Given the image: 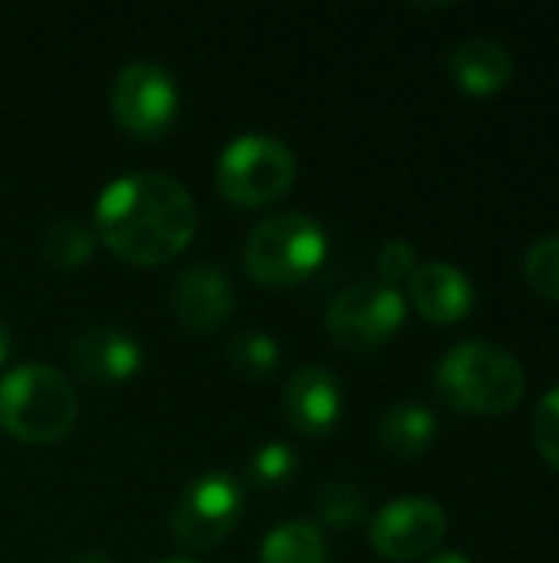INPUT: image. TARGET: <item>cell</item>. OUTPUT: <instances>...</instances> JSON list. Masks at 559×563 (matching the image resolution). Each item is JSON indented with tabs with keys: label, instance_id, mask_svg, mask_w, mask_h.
I'll use <instances>...</instances> for the list:
<instances>
[{
	"label": "cell",
	"instance_id": "obj_1",
	"mask_svg": "<svg viewBox=\"0 0 559 563\" xmlns=\"http://www.w3.org/2000/svg\"><path fill=\"white\" fill-rule=\"evenodd\" d=\"M194 228V198L171 175H122L96 201V231L102 244L135 267L168 264L191 244Z\"/></svg>",
	"mask_w": 559,
	"mask_h": 563
},
{
	"label": "cell",
	"instance_id": "obj_2",
	"mask_svg": "<svg viewBox=\"0 0 559 563\" xmlns=\"http://www.w3.org/2000/svg\"><path fill=\"white\" fill-rule=\"evenodd\" d=\"M435 389L445 406L465 416H504L527 389L524 366L501 346L468 340L451 346L435 366Z\"/></svg>",
	"mask_w": 559,
	"mask_h": 563
},
{
	"label": "cell",
	"instance_id": "obj_3",
	"mask_svg": "<svg viewBox=\"0 0 559 563\" xmlns=\"http://www.w3.org/2000/svg\"><path fill=\"white\" fill-rule=\"evenodd\" d=\"M79 399L63 373L23 363L0 379V429L23 445H53L72 432Z\"/></svg>",
	"mask_w": 559,
	"mask_h": 563
},
{
	"label": "cell",
	"instance_id": "obj_4",
	"mask_svg": "<svg viewBox=\"0 0 559 563\" xmlns=\"http://www.w3.org/2000/svg\"><path fill=\"white\" fill-rule=\"evenodd\" d=\"M323 261H326V231L313 218L297 211L260 221L244 244L247 274L270 290H287L303 284L320 271Z\"/></svg>",
	"mask_w": 559,
	"mask_h": 563
},
{
	"label": "cell",
	"instance_id": "obj_5",
	"mask_svg": "<svg viewBox=\"0 0 559 563\" xmlns=\"http://www.w3.org/2000/svg\"><path fill=\"white\" fill-rule=\"evenodd\" d=\"M293 178V152L270 135H241L221 152L217 162V191L241 208H260L283 198Z\"/></svg>",
	"mask_w": 559,
	"mask_h": 563
},
{
	"label": "cell",
	"instance_id": "obj_6",
	"mask_svg": "<svg viewBox=\"0 0 559 563\" xmlns=\"http://www.w3.org/2000/svg\"><path fill=\"white\" fill-rule=\"evenodd\" d=\"M241 518H244V488L231 472L217 468L198 475L181 492L175 505L171 531L181 548L208 551L217 548L224 538H231Z\"/></svg>",
	"mask_w": 559,
	"mask_h": 563
},
{
	"label": "cell",
	"instance_id": "obj_7",
	"mask_svg": "<svg viewBox=\"0 0 559 563\" xmlns=\"http://www.w3.org/2000/svg\"><path fill=\"white\" fill-rule=\"evenodd\" d=\"M405 323V297L389 284H356L326 310V333L343 350H376Z\"/></svg>",
	"mask_w": 559,
	"mask_h": 563
},
{
	"label": "cell",
	"instance_id": "obj_8",
	"mask_svg": "<svg viewBox=\"0 0 559 563\" xmlns=\"http://www.w3.org/2000/svg\"><path fill=\"white\" fill-rule=\"evenodd\" d=\"M112 115L135 139H158L178 115V86L158 63H128L112 82Z\"/></svg>",
	"mask_w": 559,
	"mask_h": 563
},
{
	"label": "cell",
	"instance_id": "obj_9",
	"mask_svg": "<svg viewBox=\"0 0 559 563\" xmlns=\"http://www.w3.org/2000/svg\"><path fill=\"white\" fill-rule=\"evenodd\" d=\"M445 534H448V515L432 498L412 495V498H399L385 505L372 518L369 544L385 561L405 563L438 551Z\"/></svg>",
	"mask_w": 559,
	"mask_h": 563
},
{
	"label": "cell",
	"instance_id": "obj_10",
	"mask_svg": "<svg viewBox=\"0 0 559 563\" xmlns=\"http://www.w3.org/2000/svg\"><path fill=\"white\" fill-rule=\"evenodd\" d=\"M283 412L297 432H303L310 439L329 435L343 416V389H339L336 376L323 366L297 369V376L287 383Z\"/></svg>",
	"mask_w": 559,
	"mask_h": 563
},
{
	"label": "cell",
	"instance_id": "obj_11",
	"mask_svg": "<svg viewBox=\"0 0 559 563\" xmlns=\"http://www.w3.org/2000/svg\"><path fill=\"white\" fill-rule=\"evenodd\" d=\"M175 313L191 333H214L234 313V290L214 264L188 267L175 284Z\"/></svg>",
	"mask_w": 559,
	"mask_h": 563
},
{
	"label": "cell",
	"instance_id": "obj_12",
	"mask_svg": "<svg viewBox=\"0 0 559 563\" xmlns=\"http://www.w3.org/2000/svg\"><path fill=\"white\" fill-rule=\"evenodd\" d=\"M72 369L92 386H119L142 369V346L122 330H89L72 343Z\"/></svg>",
	"mask_w": 559,
	"mask_h": 563
},
{
	"label": "cell",
	"instance_id": "obj_13",
	"mask_svg": "<svg viewBox=\"0 0 559 563\" xmlns=\"http://www.w3.org/2000/svg\"><path fill=\"white\" fill-rule=\"evenodd\" d=\"M412 303L415 310L432 320V323H458L471 313L474 307V287L471 280L445 264V261H432V264H422L412 277Z\"/></svg>",
	"mask_w": 559,
	"mask_h": 563
},
{
	"label": "cell",
	"instance_id": "obj_14",
	"mask_svg": "<svg viewBox=\"0 0 559 563\" xmlns=\"http://www.w3.org/2000/svg\"><path fill=\"white\" fill-rule=\"evenodd\" d=\"M448 66H451L455 86L465 89L468 96H494L514 76L511 53L497 40H488V36H471L458 43Z\"/></svg>",
	"mask_w": 559,
	"mask_h": 563
},
{
	"label": "cell",
	"instance_id": "obj_15",
	"mask_svg": "<svg viewBox=\"0 0 559 563\" xmlns=\"http://www.w3.org/2000/svg\"><path fill=\"white\" fill-rule=\"evenodd\" d=\"M438 435V422L432 416V409L418 406V402H402L395 406L382 426H379V442L389 455L395 459H418L432 449Z\"/></svg>",
	"mask_w": 559,
	"mask_h": 563
},
{
	"label": "cell",
	"instance_id": "obj_16",
	"mask_svg": "<svg viewBox=\"0 0 559 563\" xmlns=\"http://www.w3.org/2000/svg\"><path fill=\"white\" fill-rule=\"evenodd\" d=\"M260 563H326V538L313 521H283L277 525L264 544Z\"/></svg>",
	"mask_w": 559,
	"mask_h": 563
},
{
	"label": "cell",
	"instance_id": "obj_17",
	"mask_svg": "<svg viewBox=\"0 0 559 563\" xmlns=\"http://www.w3.org/2000/svg\"><path fill=\"white\" fill-rule=\"evenodd\" d=\"M96 238L86 224L79 221H56L43 231L40 238V254L49 267L56 271H76L92 261Z\"/></svg>",
	"mask_w": 559,
	"mask_h": 563
},
{
	"label": "cell",
	"instance_id": "obj_18",
	"mask_svg": "<svg viewBox=\"0 0 559 563\" xmlns=\"http://www.w3.org/2000/svg\"><path fill=\"white\" fill-rule=\"evenodd\" d=\"M231 363L247 379H270L280 366V346L270 333H241L231 343Z\"/></svg>",
	"mask_w": 559,
	"mask_h": 563
},
{
	"label": "cell",
	"instance_id": "obj_19",
	"mask_svg": "<svg viewBox=\"0 0 559 563\" xmlns=\"http://www.w3.org/2000/svg\"><path fill=\"white\" fill-rule=\"evenodd\" d=\"M316 515L333 531H349L366 518V501L349 482H329L316 495Z\"/></svg>",
	"mask_w": 559,
	"mask_h": 563
},
{
	"label": "cell",
	"instance_id": "obj_20",
	"mask_svg": "<svg viewBox=\"0 0 559 563\" xmlns=\"http://www.w3.org/2000/svg\"><path fill=\"white\" fill-rule=\"evenodd\" d=\"M524 277L534 294L559 303V234L537 241L524 257Z\"/></svg>",
	"mask_w": 559,
	"mask_h": 563
},
{
	"label": "cell",
	"instance_id": "obj_21",
	"mask_svg": "<svg viewBox=\"0 0 559 563\" xmlns=\"http://www.w3.org/2000/svg\"><path fill=\"white\" fill-rule=\"evenodd\" d=\"M300 468V459L297 452L287 445V442H267L257 449V455L250 459L247 465V478L257 485V488H277L283 482H290Z\"/></svg>",
	"mask_w": 559,
	"mask_h": 563
},
{
	"label": "cell",
	"instance_id": "obj_22",
	"mask_svg": "<svg viewBox=\"0 0 559 563\" xmlns=\"http://www.w3.org/2000/svg\"><path fill=\"white\" fill-rule=\"evenodd\" d=\"M534 442L547 465L559 475V386L544 396V402L534 412Z\"/></svg>",
	"mask_w": 559,
	"mask_h": 563
},
{
	"label": "cell",
	"instance_id": "obj_23",
	"mask_svg": "<svg viewBox=\"0 0 559 563\" xmlns=\"http://www.w3.org/2000/svg\"><path fill=\"white\" fill-rule=\"evenodd\" d=\"M415 271H418V264H415V247H412L409 241H389V244L379 251V274H382V284L395 287L399 280H409Z\"/></svg>",
	"mask_w": 559,
	"mask_h": 563
},
{
	"label": "cell",
	"instance_id": "obj_24",
	"mask_svg": "<svg viewBox=\"0 0 559 563\" xmlns=\"http://www.w3.org/2000/svg\"><path fill=\"white\" fill-rule=\"evenodd\" d=\"M428 563H471L465 554H458V551H445V554H435Z\"/></svg>",
	"mask_w": 559,
	"mask_h": 563
},
{
	"label": "cell",
	"instance_id": "obj_25",
	"mask_svg": "<svg viewBox=\"0 0 559 563\" xmlns=\"http://www.w3.org/2000/svg\"><path fill=\"white\" fill-rule=\"evenodd\" d=\"M7 353H10V330H7V323L0 320V363L7 360Z\"/></svg>",
	"mask_w": 559,
	"mask_h": 563
},
{
	"label": "cell",
	"instance_id": "obj_26",
	"mask_svg": "<svg viewBox=\"0 0 559 563\" xmlns=\"http://www.w3.org/2000/svg\"><path fill=\"white\" fill-rule=\"evenodd\" d=\"M76 563H112L109 558H102V554H96V551H89V554H82Z\"/></svg>",
	"mask_w": 559,
	"mask_h": 563
},
{
	"label": "cell",
	"instance_id": "obj_27",
	"mask_svg": "<svg viewBox=\"0 0 559 563\" xmlns=\"http://www.w3.org/2000/svg\"><path fill=\"white\" fill-rule=\"evenodd\" d=\"M155 563H194V561H188V558H165V561H155Z\"/></svg>",
	"mask_w": 559,
	"mask_h": 563
}]
</instances>
